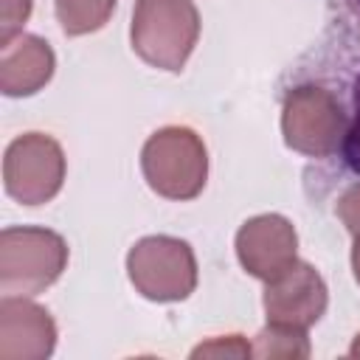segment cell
I'll return each mask as SVG.
<instances>
[{
	"instance_id": "6da1fadb",
	"label": "cell",
	"mask_w": 360,
	"mask_h": 360,
	"mask_svg": "<svg viewBox=\"0 0 360 360\" xmlns=\"http://www.w3.org/2000/svg\"><path fill=\"white\" fill-rule=\"evenodd\" d=\"M132 51L152 68L177 73L200 37V14L191 0H135Z\"/></svg>"
},
{
	"instance_id": "7a4b0ae2",
	"label": "cell",
	"mask_w": 360,
	"mask_h": 360,
	"mask_svg": "<svg viewBox=\"0 0 360 360\" xmlns=\"http://www.w3.org/2000/svg\"><path fill=\"white\" fill-rule=\"evenodd\" d=\"M141 169L160 197L194 200L208 177V152L194 129L163 127L143 143Z\"/></svg>"
},
{
	"instance_id": "3957f363",
	"label": "cell",
	"mask_w": 360,
	"mask_h": 360,
	"mask_svg": "<svg viewBox=\"0 0 360 360\" xmlns=\"http://www.w3.org/2000/svg\"><path fill=\"white\" fill-rule=\"evenodd\" d=\"M68 267V245L48 228H6L0 233V287L37 295Z\"/></svg>"
},
{
	"instance_id": "277c9868",
	"label": "cell",
	"mask_w": 360,
	"mask_h": 360,
	"mask_svg": "<svg viewBox=\"0 0 360 360\" xmlns=\"http://www.w3.org/2000/svg\"><path fill=\"white\" fill-rule=\"evenodd\" d=\"M129 281L149 301H183L197 287L191 248L174 236H146L127 256Z\"/></svg>"
},
{
	"instance_id": "5b68a950",
	"label": "cell",
	"mask_w": 360,
	"mask_h": 360,
	"mask_svg": "<svg viewBox=\"0 0 360 360\" xmlns=\"http://www.w3.org/2000/svg\"><path fill=\"white\" fill-rule=\"evenodd\" d=\"M281 129L290 149L309 158H329L343 143L349 121L329 90L304 84L284 98Z\"/></svg>"
},
{
	"instance_id": "8992f818",
	"label": "cell",
	"mask_w": 360,
	"mask_h": 360,
	"mask_svg": "<svg viewBox=\"0 0 360 360\" xmlns=\"http://www.w3.org/2000/svg\"><path fill=\"white\" fill-rule=\"evenodd\" d=\"M65 180L62 146L42 132L14 138L3 158V183L8 197L22 205H42L53 200Z\"/></svg>"
},
{
	"instance_id": "52a82bcc",
	"label": "cell",
	"mask_w": 360,
	"mask_h": 360,
	"mask_svg": "<svg viewBox=\"0 0 360 360\" xmlns=\"http://www.w3.org/2000/svg\"><path fill=\"white\" fill-rule=\"evenodd\" d=\"M298 236L290 219L278 214H262L248 219L236 233V256L242 267L262 278L273 281L281 273H287L298 259Z\"/></svg>"
},
{
	"instance_id": "ba28073f",
	"label": "cell",
	"mask_w": 360,
	"mask_h": 360,
	"mask_svg": "<svg viewBox=\"0 0 360 360\" xmlns=\"http://www.w3.org/2000/svg\"><path fill=\"white\" fill-rule=\"evenodd\" d=\"M326 309V284L318 270L307 262H295L287 273L267 281L264 290V312L267 323L309 329Z\"/></svg>"
},
{
	"instance_id": "9c48e42d",
	"label": "cell",
	"mask_w": 360,
	"mask_h": 360,
	"mask_svg": "<svg viewBox=\"0 0 360 360\" xmlns=\"http://www.w3.org/2000/svg\"><path fill=\"white\" fill-rule=\"evenodd\" d=\"M56 346V323L39 304L6 295L0 301V360H45Z\"/></svg>"
},
{
	"instance_id": "30bf717a",
	"label": "cell",
	"mask_w": 360,
	"mask_h": 360,
	"mask_svg": "<svg viewBox=\"0 0 360 360\" xmlns=\"http://www.w3.org/2000/svg\"><path fill=\"white\" fill-rule=\"evenodd\" d=\"M0 51V90L6 96H31L51 82L56 59L45 39L22 34Z\"/></svg>"
},
{
	"instance_id": "8fae6325",
	"label": "cell",
	"mask_w": 360,
	"mask_h": 360,
	"mask_svg": "<svg viewBox=\"0 0 360 360\" xmlns=\"http://www.w3.org/2000/svg\"><path fill=\"white\" fill-rule=\"evenodd\" d=\"M115 0H56V20L68 37H82L104 28Z\"/></svg>"
},
{
	"instance_id": "7c38bea8",
	"label": "cell",
	"mask_w": 360,
	"mask_h": 360,
	"mask_svg": "<svg viewBox=\"0 0 360 360\" xmlns=\"http://www.w3.org/2000/svg\"><path fill=\"white\" fill-rule=\"evenodd\" d=\"M253 354L256 357H307L309 354L307 332L304 329H290V326L267 323V329L256 338Z\"/></svg>"
},
{
	"instance_id": "4fadbf2b",
	"label": "cell",
	"mask_w": 360,
	"mask_h": 360,
	"mask_svg": "<svg viewBox=\"0 0 360 360\" xmlns=\"http://www.w3.org/2000/svg\"><path fill=\"white\" fill-rule=\"evenodd\" d=\"M31 17V0H0V48L8 45Z\"/></svg>"
},
{
	"instance_id": "5bb4252c",
	"label": "cell",
	"mask_w": 360,
	"mask_h": 360,
	"mask_svg": "<svg viewBox=\"0 0 360 360\" xmlns=\"http://www.w3.org/2000/svg\"><path fill=\"white\" fill-rule=\"evenodd\" d=\"M194 357H205V354H225V357H248L253 354V349L242 340V335H228V338H217L211 343H200L194 352Z\"/></svg>"
},
{
	"instance_id": "9a60e30c",
	"label": "cell",
	"mask_w": 360,
	"mask_h": 360,
	"mask_svg": "<svg viewBox=\"0 0 360 360\" xmlns=\"http://www.w3.org/2000/svg\"><path fill=\"white\" fill-rule=\"evenodd\" d=\"M343 152H346L349 166H352L354 172H360V79H357V90H354V121H352V127L346 129Z\"/></svg>"
},
{
	"instance_id": "2e32d148",
	"label": "cell",
	"mask_w": 360,
	"mask_h": 360,
	"mask_svg": "<svg viewBox=\"0 0 360 360\" xmlns=\"http://www.w3.org/2000/svg\"><path fill=\"white\" fill-rule=\"evenodd\" d=\"M338 217L352 233H360V186H352L340 200H338Z\"/></svg>"
},
{
	"instance_id": "e0dca14e",
	"label": "cell",
	"mask_w": 360,
	"mask_h": 360,
	"mask_svg": "<svg viewBox=\"0 0 360 360\" xmlns=\"http://www.w3.org/2000/svg\"><path fill=\"white\" fill-rule=\"evenodd\" d=\"M352 267H354V278L360 284V233H354V248H352Z\"/></svg>"
},
{
	"instance_id": "ac0fdd59",
	"label": "cell",
	"mask_w": 360,
	"mask_h": 360,
	"mask_svg": "<svg viewBox=\"0 0 360 360\" xmlns=\"http://www.w3.org/2000/svg\"><path fill=\"white\" fill-rule=\"evenodd\" d=\"M349 354H352V357H360V335H357V340H354V346H352Z\"/></svg>"
}]
</instances>
